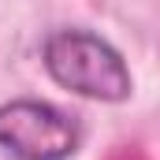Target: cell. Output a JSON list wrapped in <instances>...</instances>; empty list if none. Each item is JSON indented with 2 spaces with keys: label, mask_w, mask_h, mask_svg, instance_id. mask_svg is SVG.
<instances>
[{
  "label": "cell",
  "mask_w": 160,
  "mask_h": 160,
  "mask_svg": "<svg viewBox=\"0 0 160 160\" xmlns=\"http://www.w3.org/2000/svg\"><path fill=\"white\" fill-rule=\"evenodd\" d=\"M41 63L56 86H63L78 97H89V101L119 104L134 89L123 52L116 45H108L101 34L82 30V26L52 30L41 45Z\"/></svg>",
  "instance_id": "1"
},
{
  "label": "cell",
  "mask_w": 160,
  "mask_h": 160,
  "mask_svg": "<svg viewBox=\"0 0 160 160\" xmlns=\"http://www.w3.org/2000/svg\"><path fill=\"white\" fill-rule=\"evenodd\" d=\"M82 142L78 119L48 101L0 104V153L11 160H67Z\"/></svg>",
  "instance_id": "2"
}]
</instances>
